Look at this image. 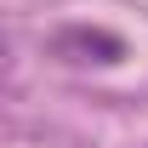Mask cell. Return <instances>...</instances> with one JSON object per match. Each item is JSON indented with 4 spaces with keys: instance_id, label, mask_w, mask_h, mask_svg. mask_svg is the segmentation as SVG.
Wrapping results in <instances>:
<instances>
[{
    "instance_id": "1",
    "label": "cell",
    "mask_w": 148,
    "mask_h": 148,
    "mask_svg": "<svg viewBox=\"0 0 148 148\" xmlns=\"http://www.w3.org/2000/svg\"><path fill=\"white\" fill-rule=\"evenodd\" d=\"M63 46H86V51H103V63H114V57H120V40H114V34H91V29H69V34H63Z\"/></svg>"
},
{
    "instance_id": "2",
    "label": "cell",
    "mask_w": 148,
    "mask_h": 148,
    "mask_svg": "<svg viewBox=\"0 0 148 148\" xmlns=\"http://www.w3.org/2000/svg\"><path fill=\"white\" fill-rule=\"evenodd\" d=\"M0 57H6V40H0Z\"/></svg>"
}]
</instances>
